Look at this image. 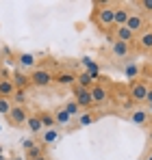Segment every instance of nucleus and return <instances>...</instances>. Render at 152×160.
<instances>
[{
  "mask_svg": "<svg viewBox=\"0 0 152 160\" xmlns=\"http://www.w3.org/2000/svg\"><path fill=\"white\" fill-rule=\"evenodd\" d=\"M98 119V115H83L80 117V126H89V123H94Z\"/></svg>",
  "mask_w": 152,
  "mask_h": 160,
  "instance_id": "26",
  "label": "nucleus"
},
{
  "mask_svg": "<svg viewBox=\"0 0 152 160\" xmlns=\"http://www.w3.org/2000/svg\"><path fill=\"white\" fill-rule=\"evenodd\" d=\"M28 78H30V84L33 87H50L52 82H54V74L39 67V69H33Z\"/></svg>",
  "mask_w": 152,
  "mask_h": 160,
  "instance_id": "4",
  "label": "nucleus"
},
{
  "mask_svg": "<svg viewBox=\"0 0 152 160\" xmlns=\"http://www.w3.org/2000/svg\"><path fill=\"white\" fill-rule=\"evenodd\" d=\"M13 93H15V87H13L11 78H0V98L11 100V95H13Z\"/></svg>",
  "mask_w": 152,
  "mask_h": 160,
  "instance_id": "16",
  "label": "nucleus"
},
{
  "mask_svg": "<svg viewBox=\"0 0 152 160\" xmlns=\"http://www.w3.org/2000/svg\"><path fill=\"white\" fill-rule=\"evenodd\" d=\"M139 7H144V11L148 13V15H152V0H141V2H137Z\"/></svg>",
  "mask_w": 152,
  "mask_h": 160,
  "instance_id": "27",
  "label": "nucleus"
},
{
  "mask_svg": "<svg viewBox=\"0 0 152 160\" xmlns=\"http://www.w3.org/2000/svg\"><path fill=\"white\" fill-rule=\"evenodd\" d=\"M135 43L141 52H152V26H146L137 37H135Z\"/></svg>",
  "mask_w": 152,
  "mask_h": 160,
  "instance_id": "7",
  "label": "nucleus"
},
{
  "mask_svg": "<svg viewBox=\"0 0 152 160\" xmlns=\"http://www.w3.org/2000/svg\"><path fill=\"white\" fill-rule=\"evenodd\" d=\"M7 117V123L9 126H15V128H22L28 119V108L26 106H11V110L4 115Z\"/></svg>",
  "mask_w": 152,
  "mask_h": 160,
  "instance_id": "3",
  "label": "nucleus"
},
{
  "mask_svg": "<svg viewBox=\"0 0 152 160\" xmlns=\"http://www.w3.org/2000/svg\"><path fill=\"white\" fill-rule=\"evenodd\" d=\"M41 154H44V149H41L39 143H35V141H24V156H26V160H35V158H39Z\"/></svg>",
  "mask_w": 152,
  "mask_h": 160,
  "instance_id": "10",
  "label": "nucleus"
},
{
  "mask_svg": "<svg viewBox=\"0 0 152 160\" xmlns=\"http://www.w3.org/2000/svg\"><path fill=\"white\" fill-rule=\"evenodd\" d=\"M96 11H94V22L100 30H109V28H115L113 24V7L115 2H94Z\"/></svg>",
  "mask_w": 152,
  "mask_h": 160,
  "instance_id": "1",
  "label": "nucleus"
},
{
  "mask_svg": "<svg viewBox=\"0 0 152 160\" xmlns=\"http://www.w3.org/2000/svg\"><path fill=\"white\" fill-rule=\"evenodd\" d=\"M113 41H122V43L133 46V43H135V35H133L126 26H115V39H113Z\"/></svg>",
  "mask_w": 152,
  "mask_h": 160,
  "instance_id": "11",
  "label": "nucleus"
},
{
  "mask_svg": "<svg viewBox=\"0 0 152 160\" xmlns=\"http://www.w3.org/2000/svg\"><path fill=\"white\" fill-rule=\"evenodd\" d=\"M54 138H57V132L54 130H48V132L44 134V143H52Z\"/></svg>",
  "mask_w": 152,
  "mask_h": 160,
  "instance_id": "28",
  "label": "nucleus"
},
{
  "mask_svg": "<svg viewBox=\"0 0 152 160\" xmlns=\"http://www.w3.org/2000/svg\"><path fill=\"white\" fill-rule=\"evenodd\" d=\"M150 74H152V65H150Z\"/></svg>",
  "mask_w": 152,
  "mask_h": 160,
  "instance_id": "33",
  "label": "nucleus"
},
{
  "mask_svg": "<svg viewBox=\"0 0 152 160\" xmlns=\"http://www.w3.org/2000/svg\"><path fill=\"white\" fill-rule=\"evenodd\" d=\"M130 121H133L135 126H144V123L148 121V110H141V108L133 110V115H130Z\"/></svg>",
  "mask_w": 152,
  "mask_h": 160,
  "instance_id": "19",
  "label": "nucleus"
},
{
  "mask_svg": "<svg viewBox=\"0 0 152 160\" xmlns=\"http://www.w3.org/2000/svg\"><path fill=\"white\" fill-rule=\"evenodd\" d=\"M35 160H50V158H48V156H46V154H41V156H39V158H35Z\"/></svg>",
  "mask_w": 152,
  "mask_h": 160,
  "instance_id": "30",
  "label": "nucleus"
},
{
  "mask_svg": "<svg viewBox=\"0 0 152 160\" xmlns=\"http://www.w3.org/2000/svg\"><path fill=\"white\" fill-rule=\"evenodd\" d=\"M63 110H65L70 117H76V115H80V108H78V104H76L74 100H68V102L63 104Z\"/></svg>",
  "mask_w": 152,
  "mask_h": 160,
  "instance_id": "22",
  "label": "nucleus"
},
{
  "mask_svg": "<svg viewBox=\"0 0 152 160\" xmlns=\"http://www.w3.org/2000/svg\"><path fill=\"white\" fill-rule=\"evenodd\" d=\"M11 110V100H4V98H0V112L2 115H7Z\"/></svg>",
  "mask_w": 152,
  "mask_h": 160,
  "instance_id": "25",
  "label": "nucleus"
},
{
  "mask_svg": "<svg viewBox=\"0 0 152 160\" xmlns=\"http://www.w3.org/2000/svg\"><path fill=\"white\" fill-rule=\"evenodd\" d=\"M11 82H13L15 89H24V91L30 87V78H28V74H24V72H15L11 76Z\"/></svg>",
  "mask_w": 152,
  "mask_h": 160,
  "instance_id": "14",
  "label": "nucleus"
},
{
  "mask_svg": "<svg viewBox=\"0 0 152 160\" xmlns=\"http://www.w3.org/2000/svg\"><path fill=\"white\" fill-rule=\"evenodd\" d=\"M54 82L61 84V87H74L76 74H72V72H59V74H54Z\"/></svg>",
  "mask_w": 152,
  "mask_h": 160,
  "instance_id": "12",
  "label": "nucleus"
},
{
  "mask_svg": "<svg viewBox=\"0 0 152 160\" xmlns=\"http://www.w3.org/2000/svg\"><path fill=\"white\" fill-rule=\"evenodd\" d=\"M72 89H74V102L78 104V108H89V106H94V104H91L89 89H83V87H78V84H74Z\"/></svg>",
  "mask_w": 152,
  "mask_h": 160,
  "instance_id": "8",
  "label": "nucleus"
},
{
  "mask_svg": "<svg viewBox=\"0 0 152 160\" xmlns=\"http://www.w3.org/2000/svg\"><path fill=\"white\" fill-rule=\"evenodd\" d=\"M130 13H133L130 4H117L115 2V7H113V24L115 26H124L126 20L130 18Z\"/></svg>",
  "mask_w": 152,
  "mask_h": 160,
  "instance_id": "6",
  "label": "nucleus"
},
{
  "mask_svg": "<svg viewBox=\"0 0 152 160\" xmlns=\"http://www.w3.org/2000/svg\"><path fill=\"white\" fill-rule=\"evenodd\" d=\"M150 143H152V134H150Z\"/></svg>",
  "mask_w": 152,
  "mask_h": 160,
  "instance_id": "32",
  "label": "nucleus"
},
{
  "mask_svg": "<svg viewBox=\"0 0 152 160\" xmlns=\"http://www.w3.org/2000/svg\"><path fill=\"white\" fill-rule=\"evenodd\" d=\"M152 112V102H148V115Z\"/></svg>",
  "mask_w": 152,
  "mask_h": 160,
  "instance_id": "31",
  "label": "nucleus"
},
{
  "mask_svg": "<svg viewBox=\"0 0 152 160\" xmlns=\"http://www.w3.org/2000/svg\"><path fill=\"white\" fill-rule=\"evenodd\" d=\"M28 102V93L24 89H15V93L11 95V106H26Z\"/></svg>",
  "mask_w": 152,
  "mask_h": 160,
  "instance_id": "18",
  "label": "nucleus"
},
{
  "mask_svg": "<svg viewBox=\"0 0 152 160\" xmlns=\"http://www.w3.org/2000/svg\"><path fill=\"white\" fill-rule=\"evenodd\" d=\"M89 95H91V104H104V102H109V89L104 84H91Z\"/></svg>",
  "mask_w": 152,
  "mask_h": 160,
  "instance_id": "9",
  "label": "nucleus"
},
{
  "mask_svg": "<svg viewBox=\"0 0 152 160\" xmlns=\"http://www.w3.org/2000/svg\"><path fill=\"white\" fill-rule=\"evenodd\" d=\"M76 84L83 87V89H91L94 80H91V76H89V72H80V74L76 76Z\"/></svg>",
  "mask_w": 152,
  "mask_h": 160,
  "instance_id": "20",
  "label": "nucleus"
},
{
  "mask_svg": "<svg viewBox=\"0 0 152 160\" xmlns=\"http://www.w3.org/2000/svg\"><path fill=\"white\" fill-rule=\"evenodd\" d=\"M152 102V87H148V98H146V104Z\"/></svg>",
  "mask_w": 152,
  "mask_h": 160,
  "instance_id": "29",
  "label": "nucleus"
},
{
  "mask_svg": "<svg viewBox=\"0 0 152 160\" xmlns=\"http://www.w3.org/2000/svg\"><path fill=\"white\" fill-rule=\"evenodd\" d=\"M18 61H20V65H22V67H33V65H35V56H33V54H20V56H18Z\"/></svg>",
  "mask_w": 152,
  "mask_h": 160,
  "instance_id": "24",
  "label": "nucleus"
},
{
  "mask_svg": "<svg viewBox=\"0 0 152 160\" xmlns=\"http://www.w3.org/2000/svg\"><path fill=\"white\" fill-rule=\"evenodd\" d=\"M37 117H39L41 126H44V128H48V130L57 126V121H54V112H50V110H39V112H37Z\"/></svg>",
  "mask_w": 152,
  "mask_h": 160,
  "instance_id": "17",
  "label": "nucleus"
},
{
  "mask_svg": "<svg viewBox=\"0 0 152 160\" xmlns=\"http://www.w3.org/2000/svg\"><path fill=\"white\" fill-rule=\"evenodd\" d=\"M54 121H57V126H68V123L72 121V117H70V115L63 110V106H61L57 112H54Z\"/></svg>",
  "mask_w": 152,
  "mask_h": 160,
  "instance_id": "21",
  "label": "nucleus"
},
{
  "mask_svg": "<svg viewBox=\"0 0 152 160\" xmlns=\"http://www.w3.org/2000/svg\"><path fill=\"white\" fill-rule=\"evenodd\" d=\"M124 26H126L128 30H130V32L137 37V35H139L144 28L148 26V20H146V15H144V13H139V11H133V13H130V18L126 20V24H124Z\"/></svg>",
  "mask_w": 152,
  "mask_h": 160,
  "instance_id": "5",
  "label": "nucleus"
},
{
  "mask_svg": "<svg viewBox=\"0 0 152 160\" xmlns=\"http://www.w3.org/2000/svg\"><path fill=\"white\" fill-rule=\"evenodd\" d=\"M124 74H126V78H137L139 76V65H135V63H128V65H124Z\"/></svg>",
  "mask_w": 152,
  "mask_h": 160,
  "instance_id": "23",
  "label": "nucleus"
},
{
  "mask_svg": "<svg viewBox=\"0 0 152 160\" xmlns=\"http://www.w3.org/2000/svg\"><path fill=\"white\" fill-rule=\"evenodd\" d=\"M24 126H26V128H28L33 134H39L41 130H44V126H41V121H39L37 112H28V119H26Z\"/></svg>",
  "mask_w": 152,
  "mask_h": 160,
  "instance_id": "15",
  "label": "nucleus"
},
{
  "mask_svg": "<svg viewBox=\"0 0 152 160\" xmlns=\"http://www.w3.org/2000/svg\"><path fill=\"white\" fill-rule=\"evenodd\" d=\"M128 98L133 104H144L148 98V84L144 80H130L128 84Z\"/></svg>",
  "mask_w": 152,
  "mask_h": 160,
  "instance_id": "2",
  "label": "nucleus"
},
{
  "mask_svg": "<svg viewBox=\"0 0 152 160\" xmlns=\"http://www.w3.org/2000/svg\"><path fill=\"white\" fill-rule=\"evenodd\" d=\"M111 54L115 58H126L128 54H130V46L128 43H122V41H113L111 43Z\"/></svg>",
  "mask_w": 152,
  "mask_h": 160,
  "instance_id": "13",
  "label": "nucleus"
}]
</instances>
